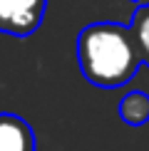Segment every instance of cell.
<instances>
[{
	"mask_svg": "<svg viewBox=\"0 0 149 151\" xmlns=\"http://www.w3.org/2000/svg\"><path fill=\"white\" fill-rule=\"evenodd\" d=\"M77 62L90 84L117 89L132 82L142 65V55L129 27L117 22H92L77 35Z\"/></svg>",
	"mask_w": 149,
	"mask_h": 151,
	"instance_id": "6da1fadb",
	"label": "cell"
},
{
	"mask_svg": "<svg viewBox=\"0 0 149 151\" xmlns=\"http://www.w3.org/2000/svg\"><path fill=\"white\" fill-rule=\"evenodd\" d=\"M119 116L129 127H144L149 122V94L147 92H127L119 99Z\"/></svg>",
	"mask_w": 149,
	"mask_h": 151,
	"instance_id": "277c9868",
	"label": "cell"
},
{
	"mask_svg": "<svg viewBox=\"0 0 149 151\" xmlns=\"http://www.w3.org/2000/svg\"><path fill=\"white\" fill-rule=\"evenodd\" d=\"M0 151H35L33 127L22 116L0 111Z\"/></svg>",
	"mask_w": 149,
	"mask_h": 151,
	"instance_id": "3957f363",
	"label": "cell"
},
{
	"mask_svg": "<svg viewBox=\"0 0 149 151\" xmlns=\"http://www.w3.org/2000/svg\"><path fill=\"white\" fill-rule=\"evenodd\" d=\"M129 30H132L137 50H139V55H142V65L149 67V5H139V8L134 10Z\"/></svg>",
	"mask_w": 149,
	"mask_h": 151,
	"instance_id": "5b68a950",
	"label": "cell"
},
{
	"mask_svg": "<svg viewBox=\"0 0 149 151\" xmlns=\"http://www.w3.org/2000/svg\"><path fill=\"white\" fill-rule=\"evenodd\" d=\"M47 0H0V32L12 37L33 35L45 20Z\"/></svg>",
	"mask_w": 149,
	"mask_h": 151,
	"instance_id": "7a4b0ae2",
	"label": "cell"
},
{
	"mask_svg": "<svg viewBox=\"0 0 149 151\" xmlns=\"http://www.w3.org/2000/svg\"><path fill=\"white\" fill-rule=\"evenodd\" d=\"M129 3H142V0H129Z\"/></svg>",
	"mask_w": 149,
	"mask_h": 151,
	"instance_id": "8992f818",
	"label": "cell"
}]
</instances>
